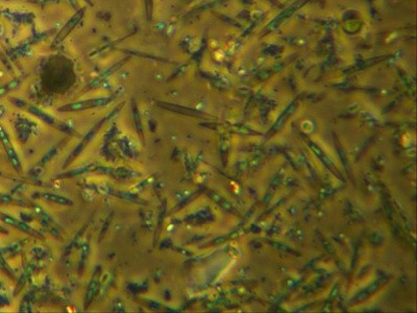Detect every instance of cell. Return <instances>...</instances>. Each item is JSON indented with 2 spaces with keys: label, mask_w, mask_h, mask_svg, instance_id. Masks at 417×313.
Wrapping results in <instances>:
<instances>
[{
  "label": "cell",
  "mask_w": 417,
  "mask_h": 313,
  "mask_svg": "<svg viewBox=\"0 0 417 313\" xmlns=\"http://www.w3.org/2000/svg\"><path fill=\"white\" fill-rule=\"evenodd\" d=\"M114 99V96L109 97H98V98H92V99H86L82 101H77L69 104H65L59 108L60 112H80V111H86L94 108H98L102 106H107L110 102H112Z\"/></svg>",
  "instance_id": "6da1fadb"
},
{
  "label": "cell",
  "mask_w": 417,
  "mask_h": 313,
  "mask_svg": "<svg viewBox=\"0 0 417 313\" xmlns=\"http://www.w3.org/2000/svg\"><path fill=\"white\" fill-rule=\"evenodd\" d=\"M0 141H1V143L4 147L5 153L7 155L8 160L11 161L12 165L14 166V168L17 170V172H20L21 170V162H20V159H19L18 155H17V151L12 143V140L9 138L8 134L6 130L0 126Z\"/></svg>",
  "instance_id": "7a4b0ae2"
},
{
  "label": "cell",
  "mask_w": 417,
  "mask_h": 313,
  "mask_svg": "<svg viewBox=\"0 0 417 313\" xmlns=\"http://www.w3.org/2000/svg\"><path fill=\"white\" fill-rule=\"evenodd\" d=\"M84 12H86V8L83 7L82 9H80V11H78L77 13H75V15L70 19V20L67 23H66V25H64V27L62 28L61 32L58 34V36L55 37L53 45L60 44L65 39V38L70 34V32L73 30L74 26L77 25L80 22L81 19L83 18Z\"/></svg>",
  "instance_id": "3957f363"
},
{
  "label": "cell",
  "mask_w": 417,
  "mask_h": 313,
  "mask_svg": "<svg viewBox=\"0 0 417 313\" xmlns=\"http://www.w3.org/2000/svg\"><path fill=\"white\" fill-rule=\"evenodd\" d=\"M109 117H110V116H107V117H104L103 119H101V120H100V121H99L98 123H96V125H95V126H94V127H93V128L91 129V131H90V132L88 133V134L86 135V137H84V138L83 139V141H82V142H81V143H80V144H79V145L77 146V148H75V149H74V151H73V153L71 154V156L69 157V160H68V162H67V164H68V163H70L72 160H74V158H75V157H77V156H78V155H79V154L81 153V151H82V150H83V149L84 147H86V146H87V144H88V143H90V142H91V140L93 139V137H94V136H95V134H96V133H97V131H98V130L100 129V127H101V125H102V123H103L104 121H107Z\"/></svg>",
  "instance_id": "277c9868"
},
{
  "label": "cell",
  "mask_w": 417,
  "mask_h": 313,
  "mask_svg": "<svg viewBox=\"0 0 417 313\" xmlns=\"http://www.w3.org/2000/svg\"><path fill=\"white\" fill-rule=\"evenodd\" d=\"M0 220H1L3 223H5L6 224L13 225V226L17 227V229H19L20 231H23L25 233H35V231H33L27 224H25L24 223H22L20 221L16 220L15 217L8 215V214L0 212Z\"/></svg>",
  "instance_id": "5b68a950"
},
{
  "label": "cell",
  "mask_w": 417,
  "mask_h": 313,
  "mask_svg": "<svg viewBox=\"0 0 417 313\" xmlns=\"http://www.w3.org/2000/svg\"><path fill=\"white\" fill-rule=\"evenodd\" d=\"M43 197L45 200L49 201V202H53L56 204H60V205H65V206H71L73 203L72 201H70L69 198L67 197H64L58 194H54V193H44Z\"/></svg>",
  "instance_id": "8992f818"
},
{
  "label": "cell",
  "mask_w": 417,
  "mask_h": 313,
  "mask_svg": "<svg viewBox=\"0 0 417 313\" xmlns=\"http://www.w3.org/2000/svg\"><path fill=\"white\" fill-rule=\"evenodd\" d=\"M21 81H22V78H18V79L11 81V82H8L7 84H5V85H3V86L0 87V97L5 95V94H7L8 92H11L12 90L16 89L19 86V85H20Z\"/></svg>",
  "instance_id": "52a82bcc"
},
{
  "label": "cell",
  "mask_w": 417,
  "mask_h": 313,
  "mask_svg": "<svg viewBox=\"0 0 417 313\" xmlns=\"http://www.w3.org/2000/svg\"><path fill=\"white\" fill-rule=\"evenodd\" d=\"M28 111H30L31 113H33L34 115H36V116H39V117H40V118H42L44 121L48 122L49 125H53V123H55V120L53 119V117H52V116H50L49 114H47V113H45V112L41 111L40 109H37V108H35V107H30V109H28Z\"/></svg>",
  "instance_id": "ba28073f"
},
{
  "label": "cell",
  "mask_w": 417,
  "mask_h": 313,
  "mask_svg": "<svg viewBox=\"0 0 417 313\" xmlns=\"http://www.w3.org/2000/svg\"><path fill=\"white\" fill-rule=\"evenodd\" d=\"M132 107H134V109H132V112H134L136 126H137V129H138V132H140V134L142 135V126H141V121H140V114H139V111L137 110V106H136L135 101L132 102Z\"/></svg>",
  "instance_id": "9c48e42d"
},
{
  "label": "cell",
  "mask_w": 417,
  "mask_h": 313,
  "mask_svg": "<svg viewBox=\"0 0 417 313\" xmlns=\"http://www.w3.org/2000/svg\"><path fill=\"white\" fill-rule=\"evenodd\" d=\"M96 290H97L96 283L95 282H92L90 284L89 289H88V293H87V298H86V303H87V304H88V303H90V301L92 300V298L94 296V293H95Z\"/></svg>",
  "instance_id": "30bf717a"
},
{
  "label": "cell",
  "mask_w": 417,
  "mask_h": 313,
  "mask_svg": "<svg viewBox=\"0 0 417 313\" xmlns=\"http://www.w3.org/2000/svg\"><path fill=\"white\" fill-rule=\"evenodd\" d=\"M6 115V108L3 104H0V119L3 118Z\"/></svg>",
  "instance_id": "8fae6325"
},
{
  "label": "cell",
  "mask_w": 417,
  "mask_h": 313,
  "mask_svg": "<svg viewBox=\"0 0 417 313\" xmlns=\"http://www.w3.org/2000/svg\"><path fill=\"white\" fill-rule=\"evenodd\" d=\"M0 233H7V230L2 225H0Z\"/></svg>",
  "instance_id": "7c38bea8"
},
{
  "label": "cell",
  "mask_w": 417,
  "mask_h": 313,
  "mask_svg": "<svg viewBox=\"0 0 417 313\" xmlns=\"http://www.w3.org/2000/svg\"><path fill=\"white\" fill-rule=\"evenodd\" d=\"M69 1L71 2V4H72L74 7H77V2H75V0H69Z\"/></svg>",
  "instance_id": "4fadbf2b"
},
{
  "label": "cell",
  "mask_w": 417,
  "mask_h": 313,
  "mask_svg": "<svg viewBox=\"0 0 417 313\" xmlns=\"http://www.w3.org/2000/svg\"><path fill=\"white\" fill-rule=\"evenodd\" d=\"M84 1H86L90 6H93V2H92V0H84Z\"/></svg>",
  "instance_id": "5bb4252c"
},
{
  "label": "cell",
  "mask_w": 417,
  "mask_h": 313,
  "mask_svg": "<svg viewBox=\"0 0 417 313\" xmlns=\"http://www.w3.org/2000/svg\"><path fill=\"white\" fill-rule=\"evenodd\" d=\"M1 174H2V173H1V170H0V175H1Z\"/></svg>",
  "instance_id": "9a60e30c"
}]
</instances>
